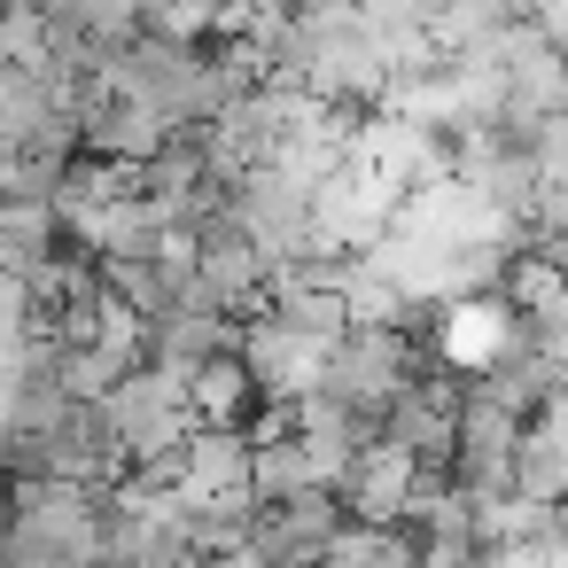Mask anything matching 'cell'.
<instances>
[{
    "label": "cell",
    "instance_id": "obj_1",
    "mask_svg": "<svg viewBox=\"0 0 568 568\" xmlns=\"http://www.w3.org/2000/svg\"><path fill=\"white\" fill-rule=\"evenodd\" d=\"M102 529H110V490L17 483V514H9L0 568H102Z\"/></svg>",
    "mask_w": 568,
    "mask_h": 568
},
{
    "label": "cell",
    "instance_id": "obj_2",
    "mask_svg": "<svg viewBox=\"0 0 568 568\" xmlns=\"http://www.w3.org/2000/svg\"><path fill=\"white\" fill-rule=\"evenodd\" d=\"M436 351L428 343H413L405 327H351L335 351H327V374H320V397L327 405H343L351 420H389V405L420 382V366H428Z\"/></svg>",
    "mask_w": 568,
    "mask_h": 568
},
{
    "label": "cell",
    "instance_id": "obj_3",
    "mask_svg": "<svg viewBox=\"0 0 568 568\" xmlns=\"http://www.w3.org/2000/svg\"><path fill=\"white\" fill-rule=\"evenodd\" d=\"M343 529H351L343 498L335 490H304L288 506H257L250 514V560L257 568H320Z\"/></svg>",
    "mask_w": 568,
    "mask_h": 568
},
{
    "label": "cell",
    "instance_id": "obj_4",
    "mask_svg": "<svg viewBox=\"0 0 568 568\" xmlns=\"http://www.w3.org/2000/svg\"><path fill=\"white\" fill-rule=\"evenodd\" d=\"M242 366L257 382V397L273 413H296L304 397H320V374H327V343H304L288 335L281 320H250L242 327Z\"/></svg>",
    "mask_w": 568,
    "mask_h": 568
},
{
    "label": "cell",
    "instance_id": "obj_5",
    "mask_svg": "<svg viewBox=\"0 0 568 568\" xmlns=\"http://www.w3.org/2000/svg\"><path fill=\"white\" fill-rule=\"evenodd\" d=\"M335 498H343V514H351V521H366V529H405V521H413V506H420V459H413L405 444L374 436V444L358 452V467H351V483H343Z\"/></svg>",
    "mask_w": 568,
    "mask_h": 568
},
{
    "label": "cell",
    "instance_id": "obj_6",
    "mask_svg": "<svg viewBox=\"0 0 568 568\" xmlns=\"http://www.w3.org/2000/svg\"><path fill=\"white\" fill-rule=\"evenodd\" d=\"M172 149V125L125 94H102L87 118H79V156H110V164H156Z\"/></svg>",
    "mask_w": 568,
    "mask_h": 568
},
{
    "label": "cell",
    "instance_id": "obj_7",
    "mask_svg": "<svg viewBox=\"0 0 568 568\" xmlns=\"http://www.w3.org/2000/svg\"><path fill=\"white\" fill-rule=\"evenodd\" d=\"M187 413H195V428H242L250 436V420L265 413V397H257V382H250L242 358H219V366H203L187 382Z\"/></svg>",
    "mask_w": 568,
    "mask_h": 568
},
{
    "label": "cell",
    "instance_id": "obj_8",
    "mask_svg": "<svg viewBox=\"0 0 568 568\" xmlns=\"http://www.w3.org/2000/svg\"><path fill=\"white\" fill-rule=\"evenodd\" d=\"M102 296L110 304H125L133 320H164V312H180V281L156 265V257H102Z\"/></svg>",
    "mask_w": 568,
    "mask_h": 568
},
{
    "label": "cell",
    "instance_id": "obj_9",
    "mask_svg": "<svg viewBox=\"0 0 568 568\" xmlns=\"http://www.w3.org/2000/svg\"><path fill=\"white\" fill-rule=\"evenodd\" d=\"M273 320L288 327V335H304V343H343L358 320H351V296L343 288H304V296H273Z\"/></svg>",
    "mask_w": 568,
    "mask_h": 568
},
{
    "label": "cell",
    "instance_id": "obj_10",
    "mask_svg": "<svg viewBox=\"0 0 568 568\" xmlns=\"http://www.w3.org/2000/svg\"><path fill=\"white\" fill-rule=\"evenodd\" d=\"M250 490H257V506H288V498L320 490V475H312V459H304L296 436H265L257 444V467H250Z\"/></svg>",
    "mask_w": 568,
    "mask_h": 568
},
{
    "label": "cell",
    "instance_id": "obj_11",
    "mask_svg": "<svg viewBox=\"0 0 568 568\" xmlns=\"http://www.w3.org/2000/svg\"><path fill=\"white\" fill-rule=\"evenodd\" d=\"M320 568H420V537L413 529H366V521H351Z\"/></svg>",
    "mask_w": 568,
    "mask_h": 568
}]
</instances>
